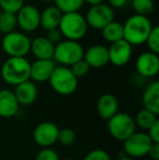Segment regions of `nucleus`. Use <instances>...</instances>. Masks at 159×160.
Returning a JSON list of instances; mask_svg holds the SVG:
<instances>
[{"instance_id":"nucleus-22","label":"nucleus","mask_w":159,"mask_h":160,"mask_svg":"<svg viewBox=\"0 0 159 160\" xmlns=\"http://www.w3.org/2000/svg\"><path fill=\"white\" fill-rule=\"evenodd\" d=\"M102 34L104 39L110 44L119 42L123 39V24L117 21H112L102 28Z\"/></svg>"},{"instance_id":"nucleus-7","label":"nucleus","mask_w":159,"mask_h":160,"mask_svg":"<svg viewBox=\"0 0 159 160\" xmlns=\"http://www.w3.org/2000/svg\"><path fill=\"white\" fill-rule=\"evenodd\" d=\"M107 128L110 135L117 141L124 142L135 132V122L130 114L124 112H118L108 120Z\"/></svg>"},{"instance_id":"nucleus-5","label":"nucleus","mask_w":159,"mask_h":160,"mask_svg":"<svg viewBox=\"0 0 159 160\" xmlns=\"http://www.w3.org/2000/svg\"><path fill=\"white\" fill-rule=\"evenodd\" d=\"M83 56L84 49L79 42L66 39L61 40L55 46L53 59L62 64V67H71L79 60L83 59Z\"/></svg>"},{"instance_id":"nucleus-10","label":"nucleus","mask_w":159,"mask_h":160,"mask_svg":"<svg viewBox=\"0 0 159 160\" xmlns=\"http://www.w3.org/2000/svg\"><path fill=\"white\" fill-rule=\"evenodd\" d=\"M15 15L17 26L23 32H34L40 26V12L33 4H24Z\"/></svg>"},{"instance_id":"nucleus-23","label":"nucleus","mask_w":159,"mask_h":160,"mask_svg":"<svg viewBox=\"0 0 159 160\" xmlns=\"http://www.w3.org/2000/svg\"><path fill=\"white\" fill-rule=\"evenodd\" d=\"M158 120L157 116L153 112L148 111L146 109H141L140 111L136 113L135 118H134V122H135V125L143 130H148L156 121Z\"/></svg>"},{"instance_id":"nucleus-29","label":"nucleus","mask_w":159,"mask_h":160,"mask_svg":"<svg viewBox=\"0 0 159 160\" xmlns=\"http://www.w3.org/2000/svg\"><path fill=\"white\" fill-rule=\"evenodd\" d=\"M145 44H147V47H148L151 52L158 55L159 53V28L158 26H154L151 34H149V36L147 37V40Z\"/></svg>"},{"instance_id":"nucleus-2","label":"nucleus","mask_w":159,"mask_h":160,"mask_svg":"<svg viewBox=\"0 0 159 160\" xmlns=\"http://www.w3.org/2000/svg\"><path fill=\"white\" fill-rule=\"evenodd\" d=\"M31 62L26 58H9L1 68V78L7 84L17 85L30 80Z\"/></svg>"},{"instance_id":"nucleus-13","label":"nucleus","mask_w":159,"mask_h":160,"mask_svg":"<svg viewBox=\"0 0 159 160\" xmlns=\"http://www.w3.org/2000/svg\"><path fill=\"white\" fill-rule=\"evenodd\" d=\"M109 62L116 67H122L130 61L132 57V46L124 39L116 42L108 48Z\"/></svg>"},{"instance_id":"nucleus-25","label":"nucleus","mask_w":159,"mask_h":160,"mask_svg":"<svg viewBox=\"0 0 159 160\" xmlns=\"http://www.w3.org/2000/svg\"><path fill=\"white\" fill-rule=\"evenodd\" d=\"M84 0H55V7H57L62 14L79 12L84 4Z\"/></svg>"},{"instance_id":"nucleus-14","label":"nucleus","mask_w":159,"mask_h":160,"mask_svg":"<svg viewBox=\"0 0 159 160\" xmlns=\"http://www.w3.org/2000/svg\"><path fill=\"white\" fill-rule=\"evenodd\" d=\"M83 59L86 61L89 68H102L109 63L108 48L102 45L91 46L86 51H84Z\"/></svg>"},{"instance_id":"nucleus-19","label":"nucleus","mask_w":159,"mask_h":160,"mask_svg":"<svg viewBox=\"0 0 159 160\" xmlns=\"http://www.w3.org/2000/svg\"><path fill=\"white\" fill-rule=\"evenodd\" d=\"M55 68L56 65L52 60H36L31 63L30 78L37 83L49 81Z\"/></svg>"},{"instance_id":"nucleus-11","label":"nucleus","mask_w":159,"mask_h":160,"mask_svg":"<svg viewBox=\"0 0 159 160\" xmlns=\"http://www.w3.org/2000/svg\"><path fill=\"white\" fill-rule=\"evenodd\" d=\"M59 128L56 123L45 121L42 122L34 128L33 138L38 146L42 148H50L58 141Z\"/></svg>"},{"instance_id":"nucleus-15","label":"nucleus","mask_w":159,"mask_h":160,"mask_svg":"<svg viewBox=\"0 0 159 160\" xmlns=\"http://www.w3.org/2000/svg\"><path fill=\"white\" fill-rule=\"evenodd\" d=\"M20 105L14 94L10 89H0V117L3 119H10L17 116Z\"/></svg>"},{"instance_id":"nucleus-20","label":"nucleus","mask_w":159,"mask_h":160,"mask_svg":"<svg viewBox=\"0 0 159 160\" xmlns=\"http://www.w3.org/2000/svg\"><path fill=\"white\" fill-rule=\"evenodd\" d=\"M142 103L144 109L155 113L156 116L159 114V82L154 81L152 82L146 89L144 91L142 96Z\"/></svg>"},{"instance_id":"nucleus-27","label":"nucleus","mask_w":159,"mask_h":160,"mask_svg":"<svg viewBox=\"0 0 159 160\" xmlns=\"http://www.w3.org/2000/svg\"><path fill=\"white\" fill-rule=\"evenodd\" d=\"M77 141V134L72 128H59V133H58V141L61 145L63 146H71L75 143Z\"/></svg>"},{"instance_id":"nucleus-3","label":"nucleus","mask_w":159,"mask_h":160,"mask_svg":"<svg viewBox=\"0 0 159 160\" xmlns=\"http://www.w3.org/2000/svg\"><path fill=\"white\" fill-rule=\"evenodd\" d=\"M87 28L88 25L86 23L85 17H83L80 12H73L62 14L58 28L62 37H66L68 40L79 42L85 36Z\"/></svg>"},{"instance_id":"nucleus-40","label":"nucleus","mask_w":159,"mask_h":160,"mask_svg":"<svg viewBox=\"0 0 159 160\" xmlns=\"http://www.w3.org/2000/svg\"><path fill=\"white\" fill-rule=\"evenodd\" d=\"M63 160H75V159H72V158H66V159H63Z\"/></svg>"},{"instance_id":"nucleus-39","label":"nucleus","mask_w":159,"mask_h":160,"mask_svg":"<svg viewBox=\"0 0 159 160\" xmlns=\"http://www.w3.org/2000/svg\"><path fill=\"white\" fill-rule=\"evenodd\" d=\"M42 1H44V2H52V1H55V0H42Z\"/></svg>"},{"instance_id":"nucleus-31","label":"nucleus","mask_w":159,"mask_h":160,"mask_svg":"<svg viewBox=\"0 0 159 160\" xmlns=\"http://www.w3.org/2000/svg\"><path fill=\"white\" fill-rule=\"evenodd\" d=\"M83 160H111V157L105 149L97 148L87 152Z\"/></svg>"},{"instance_id":"nucleus-32","label":"nucleus","mask_w":159,"mask_h":160,"mask_svg":"<svg viewBox=\"0 0 159 160\" xmlns=\"http://www.w3.org/2000/svg\"><path fill=\"white\" fill-rule=\"evenodd\" d=\"M35 160H60L59 155L51 148H42L37 152Z\"/></svg>"},{"instance_id":"nucleus-1","label":"nucleus","mask_w":159,"mask_h":160,"mask_svg":"<svg viewBox=\"0 0 159 160\" xmlns=\"http://www.w3.org/2000/svg\"><path fill=\"white\" fill-rule=\"evenodd\" d=\"M154 25L147 17L134 14L123 24V39L131 46H140L146 42Z\"/></svg>"},{"instance_id":"nucleus-41","label":"nucleus","mask_w":159,"mask_h":160,"mask_svg":"<svg viewBox=\"0 0 159 160\" xmlns=\"http://www.w3.org/2000/svg\"><path fill=\"white\" fill-rule=\"evenodd\" d=\"M0 13H1V10H0Z\"/></svg>"},{"instance_id":"nucleus-37","label":"nucleus","mask_w":159,"mask_h":160,"mask_svg":"<svg viewBox=\"0 0 159 160\" xmlns=\"http://www.w3.org/2000/svg\"><path fill=\"white\" fill-rule=\"evenodd\" d=\"M85 2L89 4V6H97V4H100V3H104L105 0H84Z\"/></svg>"},{"instance_id":"nucleus-6","label":"nucleus","mask_w":159,"mask_h":160,"mask_svg":"<svg viewBox=\"0 0 159 160\" xmlns=\"http://www.w3.org/2000/svg\"><path fill=\"white\" fill-rule=\"evenodd\" d=\"M1 46L9 58H25L30 52L31 39L26 34L14 31L3 36Z\"/></svg>"},{"instance_id":"nucleus-16","label":"nucleus","mask_w":159,"mask_h":160,"mask_svg":"<svg viewBox=\"0 0 159 160\" xmlns=\"http://www.w3.org/2000/svg\"><path fill=\"white\" fill-rule=\"evenodd\" d=\"M96 109L100 118L108 121L116 113L119 112L118 111L119 110L118 98L112 94H104L98 98Z\"/></svg>"},{"instance_id":"nucleus-24","label":"nucleus","mask_w":159,"mask_h":160,"mask_svg":"<svg viewBox=\"0 0 159 160\" xmlns=\"http://www.w3.org/2000/svg\"><path fill=\"white\" fill-rule=\"evenodd\" d=\"M17 26V15L13 13L2 12L0 13V33L7 34L14 32L15 28Z\"/></svg>"},{"instance_id":"nucleus-21","label":"nucleus","mask_w":159,"mask_h":160,"mask_svg":"<svg viewBox=\"0 0 159 160\" xmlns=\"http://www.w3.org/2000/svg\"><path fill=\"white\" fill-rule=\"evenodd\" d=\"M61 18L62 12L57 7H48L40 12V26L46 31L58 28Z\"/></svg>"},{"instance_id":"nucleus-36","label":"nucleus","mask_w":159,"mask_h":160,"mask_svg":"<svg viewBox=\"0 0 159 160\" xmlns=\"http://www.w3.org/2000/svg\"><path fill=\"white\" fill-rule=\"evenodd\" d=\"M127 3V0H108V6L110 8L115 9H121Z\"/></svg>"},{"instance_id":"nucleus-9","label":"nucleus","mask_w":159,"mask_h":160,"mask_svg":"<svg viewBox=\"0 0 159 160\" xmlns=\"http://www.w3.org/2000/svg\"><path fill=\"white\" fill-rule=\"evenodd\" d=\"M85 20L88 26L102 31L106 25L115 21V10L106 3L92 6L87 10Z\"/></svg>"},{"instance_id":"nucleus-12","label":"nucleus","mask_w":159,"mask_h":160,"mask_svg":"<svg viewBox=\"0 0 159 160\" xmlns=\"http://www.w3.org/2000/svg\"><path fill=\"white\" fill-rule=\"evenodd\" d=\"M137 73L144 78H154L159 72V57L151 51H145L137 57L135 62Z\"/></svg>"},{"instance_id":"nucleus-17","label":"nucleus","mask_w":159,"mask_h":160,"mask_svg":"<svg viewBox=\"0 0 159 160\" xmlns=\"http://www.w3.org/2000/svg\"><path fill=\"white\" fill-rule=\"evenodd\" d=\"M13 94L20 106H30L36 100L38 91H37L35 83L28 80L17 85Z\"/></svg>"},{"instance_id":"nucleus-26","label":"nucleus","mask_w":159,"mask_h":160,"mask_svg":"<svg viewBox=\"0 0 159 160\" xmlns=\"http://www.w3.org/2000/svg\"><path fill=\"white\" fill-rule=\"evenodd\" d=\"M132 8L135 14L147 17L155 9L154 0H132Z\"/></svg>"},{"instance_id":"nucleus-30","label":"nucleus","mask_w":159,"mask_h":160,"mask_svg":"<svg viewBox=\"0 0 159 160\" xmlns=\"http://www.w3.org/2000/svg\"><path fill=\"white\" fill-rule=\"evenodd\" d=\"M71 72L73 73V75L79 80L80 78L85 76L89 71V65L86 63L84 59H81L77 62H75L74 64H72L70 67Z\"/></svg>"},{"instance_id":"nucleus-34","label":"nucleus","mask_w":159,"mask_h":160,"mask_svg":"<svg viewBox=\"0 0 159 160\" xmlns=\"http://www.w3.org/2000/svg\"><path fill=\"white\" fill-rule=\"evenodd\" d=\"M147 135L153 143L159 144V120L156 121L151 128L147 130Z\"/></svg>"},{"instance_id":"nucleus-4","label":"nucleus","mask_w":159,"mask_h":160,"mask_svg":"<svg viewBox=\"0 0 159 160\" xmlns=\"http://www.w3.org/2000/svg\"><path fill=\"white\" fill-rule=\"evenodd\" d=\"M48 82L51 88L62 96H69L73 94L79 85V81L73 75L70 68L62 65L55 68Z\"/></svg>"},{"instance_id":"nucleus-33","label":"nucleus","mask_w":159,"mask_h":160,"mask_svg":"<svg viewBox=\"0 0 159 160\" xmlns=\"http://www.w3.org/2000/svg\"><path fill=\"white\" fill-rule=\"evenodd\" d=\"M49 42H51L52 45H57L59 44L60 42L62 40V35L60 33L59 28H55V30H50V31H47V35L45 36Z\"/></svg>"},{"instance_id":"nucleus-18","label":"nucleus","mask_w":159,"mask_h":160,"mask_svg":"<svg viewBox=\"0 0 159 160\" xmlns=\"http://www.w3.org/2000/svg\"><path fill=\"white\" fill-rule=\"evenodd\" d=\"M36 60H52L55 45H52L45 36H38L31 39V49Z\"/></svg>"},{"instance_id":"nucleus-8","label":"nucleus","mask_w":159,"mask_h":160,"mask_svg":"<svg viewBox=\"0 0 159 160\" xmlns=\"http://www.w3.org/2000/svg\"><path fill=\"white\" fill-rule=\"evenodd\" d=\"M153 142L147 133L134 132L130 137L123 142V152L130 158H141L148 155Z\"/></svg>"},{"instance_id":"nucleus-28","label":"nucleus","mask_w":159,"mask_h":160,"mask_svg":"<svg viewBox=\"0 0 159 160\" xmlns=\"http://www.w3.org/2000/svg\"><path fill=\"white\" fill-rule=\"evenodd\" d=\"M24 6V0H0V10L17 14Z\"/></svg>"},{"instance_id":"nucleus-35","label":"nucleus","mask_w":159,"mask_h":160,"mask_svg":"<svg viewBox=\"0 0 159 160\" xmlns=\"http://www.w3.org/2000/svg\"><path fill=\"white\" fill-rule=\"evenodd\" d=\"M147 156H149L153 160H159V144L153 143Z\"/></svg>"},{"instance_id":"nucleus-38","label":"nucleus","mask_w":159,"mask_h":160,"mask_svg":"<svg viewBox=\"0 0 159 160\" xmlns=\"http://www.w3.org/2000/svg\"><path fill=\"white\" fill-rule=\"evenodd\" d=\"M119 160H135V159L130 158V157H127V156H123V157H120Z\"/></svg>"}]
</instances>
